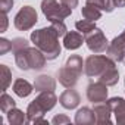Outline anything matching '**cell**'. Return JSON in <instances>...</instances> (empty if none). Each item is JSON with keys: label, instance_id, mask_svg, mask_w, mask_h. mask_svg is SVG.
<instances>
[{"label": "cell", "instance_id": "cell-1", "mask_svg": "<svg viewBox=\"0 0 125 125\" xmlns=\"http://www.w3.org/2000/svg\"><path fill=\"white\" fill-rule=\"evenodd\" d=\"M59 34L56 32V30L53 28V25L50 24V27L46 28H40L31 32V43L38 47L47 57V60H54L60 56L62 52V46L59 43Z\"/></svg>", "mask_w": 125, "mask_h": 125}, {"label": "cell", "instance_id": "cell-2", "mask_svg": "<svg viewBox=\"0 0 125 125\" xmlns=\"http://www.w3.org/2000/svg\"><path fill=\"white\" fill-rule=\"evenodd\" d=\"M84 63L85 60H83L80 54H71L66 59L65 65L57 71L59 84H62L65 88H74L84 71Z\"/></svg>", "mask_w": 125, "mask_h": 125}, {"label": "cell", "instance_id": "cell-3", "mask_svg": "<svg viewBox=\"0 0 125 125\" xmlns=\"http://www.w3.org/2000/svg\"><path fill=\"white\" fill-rule=\"evenodd\" d=\"M15 56V63L21 71H40L46 66L47 63V57L46 54L38 49V47H25L16 53H13Z\"/></svg>", "mask_w": 125, "mask_h": 125}, {"label": "cell", "instance_id": "cell-4", "mask_svg": "<svg viewBox=\"0 0 125 125\" xmlns=\"http://www.w3.org/2000/svg\"><path fill=\"white\" fill-rule=\"evenodd\" d=\"M57 103V97L54 91H41L27 107V116L28 122L32 124L35 119L43 118L46 112L52 110Z\"/></svg>", "mask_w": 125, "mask_h": 125}, {"label": "cell", "instance_id": "cell-5", "mask_svg": "<svg viewBox=\"0 0 125 125\" xmlns=\"http://www.w3.org/2000/svg\"><path fill=\"white\" fill-rule=\"evenodd\" d=\"M112 66H116V62L109 57L107 54H100V53H94L90 54L85 59V63H84V74L88 78H100L107 69H110Z\"/></svg>", "mask_w": 125, "mask_h": 125}, {"label": "cell", "instance_id": "cell-6", "mask_svg": "<svg viewBox=\"0 0 125 125\" xmlns=\"http://www.w3.org/2000/svg\"><path fill=\"white\" fill-rule=\"evenodd\" d=\"M41 12L50 22L65 21L68 16L72 15V9L59 3L57 0H41Z\"/></svg>", "mask_w": 125, "mask_h": 125}, {"label": "cell", "instance_id": "cell-7", "mask_svg": "<svg viewBox=\"0 0 125 125\" xmlns=\"http://www.w3.org/2000/svg\"><path fill=\"white\" fill-rule=\"evenodd\" d=\"M38 21L37 12L32 6H22L13 18V25L19 31H30Z\"/></svg>", "mask_w": 125, "mask_h": 125}, {"label": "cell", "instance_id": "cell-8", "mask_svg": "<svg viewBox=\"0 0 125 125\" xmlns=\"http://www.w3.org/2000/svg\"><path fill=\"white\" fill-rule=\"evenodd\" d=\"M84 38H85V44H87L88 50L93 53H103L109 47V41L100 28L93 30L90 34L84 35Z\"/></svg>", "mask_w": 125, "mask_h": 125}, {"label": "cell", "instance_id": "cell-9", "mask_svg": "<svg viewBox=\"0 0 125 125\" xmlns=\"http://www.w3.org/2000/svg\"><path fill=\"white\" fill-rule=\"evenodd\" d=\"M85 93H87L88 102H91L93 104L107 100V85L103 84L102 81H96V83L88 84Z\"/></svg>", "mask_w": 125, "mask_h": 125}, {"label": "cell", "instance_id": "cell-10", "mask_svg": "<svg viewBox=\"0 0 125 125\" xmlns=\"http://www.w3.org/2000/svg\"><path fill=\"white\" fill-rule=\"evenodd\" d=\"M124 52H125V30L109 43V47L106 50V54L109 57H112L115 62H122Z\"/></svg>", "mask_w": 125, "mask_h": 125}, {"label": "cell", "instance_id": "cell-11", "mask_svg": "<svg viewBox=\"0 0 125 125\" xmlns=\"http://www.w3.org/2000/svg\"><path fill=\"white\" fill-rule=\"evenodd\" d=\"M80 102H81V97H80L78 91L74 90V88H68V90H65L63 93L60 94V97H59V103H60V106H62V107H65V109H68V110L77 109V107L80 106Z\"/></svg>", "mask_w": 125, "mask_h": 125}, {"label": "cell", "instance_id": "cell-12", "mask_svg": "<svg viewBox=\"0 0 125 125\" xmlns=\"http://www.w3.org/2000/svg\"><path fill=\"white\" fill-rule=\"evenodd\" d=\"M106 102L110 106L112 113L115 115L116 124L125 125V99H122V97H112V99H107Z\"/></svg>", "mask_w": 125, "mask_h": 125}, {"label": "cell", "instance_id": "cell-13", "mask_svg": "<svg viewBox=\"0 0 125 125\" xmlns=\"http://www.w3.org/2000/svg\"><path fill=\"white\" fill-rule=\"evenodd\" d=\"M63 47L66 50H77L83 46V43H85L84 35L77 30V31H68L63 35Z\"/></svg>", "mask_w": 125, "mask_h": 125}, {"label": "cell", "instance_id": "cell-14", "mask_svg": "<svg viewBox=\"0 0 125 125\" xmlns=\"http://www.w3.org/2000/svg\"><path fill=\"white\" fill-rule=\"evenodd\" d=\"M94 115H96V124L99 125H104V124H110V115H112V110H110V106L107 104V102H102V103H96L94 107Z\"/></svg>", "mask_w": 125, "mask_h": 125}, {"label": "cell", "instance_id": "cell-15", "mask_svg": "<svg viewBox=\"0 0 125 125\" xmlns=\"http://www.w3.org/2000/svg\"><path fill=\"white\" fill-rule=\"evenodd\" d=\"M34 90L41 93V91H54L56 90V80L52 77V75H47V74H43V75H38L35 80H34Z\"/></svg>", "mask_w": 125, "mask_h": 125}, {"label": "cell", "instance_id": "cell-16", "mask_svg": "<svg viewBox=\"0 0 125 125\" xmlns=\"http://www.w3.org/2000/svg\"><path fill=\"white\" fill-rule=\"evenodd\" d=\"M75 124L77 125H93L96 124V115H94V110L87 107V106H83L77 110L75 113Z\"/></svg>", "mask_w": 125, "mask_h": 125}, {"label": "cell", "instance_id": "cell-17", "mask_svg": "<svg viewBox=\"0 0 125 125\" xmlns=\"http://www.w3.org/2000/svg\"><path fill=\"white\" fill-rule=\"evenodd\" d=\"M12 90H13V93H15L18 97L24 99V97H28V96L34 91V85H31V84H30L27 80H24V78H16L15 83H13V85H12Z\"/></svg>", "mask_w": 125, "mask_h": 125}, {"label": "cell", "instance_id": "cell-18", "mask_svg": "<svg viewBox=\"0 0 125 125\" xmlns=\"http://www.w3.org/2000/svg\"><path fill=\"white\" fill-rule=\"evenodd\" d=\"M6 116H8V122L10 125H25V124H30L27 112H22L18 107H13L12 110H9L6 113Z\"/></svg>", "mask_w": 125, "mask_h": 125}, {"label": "cell", "instance_id": "cell-19", "mask_svg": "<svg viewBox=\"0 0 125 125\" xmlns=\"http://www.w3.org/2000/svg\"><path fill=\"white\" fill-rule=\"evenodd\" d=\"M81 15H83L84 19L96 22V21H99V19L102 18V10H100L99 8H96L94 5L85 3V6L81 8Z\"/></svg>", "mask_w": 125, "mask_h": 125}, {"label": "cell", "instance_id": "cell-20", "mask_svg": "<svg viewBox=\"0 0 125 125\" xmlns=\"http://www.w3.org/2000/svg\"><path fill=\"white\" fill-rule=\"evenodd\" d=\"M118 80H119V71L116 66H112L110 69H107L97 81H102L103 84H106L107 87H113L118 84Z\"/></svg>", "mask_w": 125, "mask_h": 125}, {"label": "cell", "instance_id": "cell-21", "mask_svg": "<svg viewBox=\"0 0 125 125\" xmlns=\"http://www.w3.org/2000/svg\"><path fill=\"white\" fill-rule=\"evenodd\" d=\"M85 3L94 5L96 8H99L102 12H106V13L113 12V9L116 8L113 0H85Z\"/></svg>", "mask_w": 125, "mask_h": 125}, {"label": "cell", "instance_id": "cell-22", "mask_svg": "<svg viewBox=\"0 0 125 125\" xmlns=\"http://www.w3.org/2000/svg\"><path fill=\"white\" fill-rule=\"evenodd\" d=\"M13 107H16V102L6 91H2V96H0V109H2V112L3 113H8Z\"/></svg>", "mask_w": 125, "mask_h": 125}, {"label": "cell", "instance_id": "cell-23", "mask_svg": "<svg viewBox=\"0 0 125 125\" xmlns=\"http://www.w3.org/2000/svg\"><path fill=\"white\" fill-rule=\"evenodd\" d=\"M75 28H77L83 35H87V34H90L93 30H96L97 27H96V22H93V21L81 19V21H77V22H75Z\"/></svg>", "mask_w": 125, "mask_h": 125}, {"label": "cell", "instance_id": "cell-24", "mask_svg": "<svg viewBox=\"0 0 125 125\" xmlns=\"http://www.w3.org/2000/svg\"><path fill=\"white\" fill-rule=\"evenodd\" d=\"M0 71H2V91H6L12 84V71L8 68V65H0Z\"/></svg>", "mask_w": 125, "mask_h": 125}, {"label": "cell", "instance_id": "cell-25", "mask_svg": "<svg viewBox=\"0 0 125 125\" xmlns=\"http://www.w3.org/2000/svg\"><path fill=\"white\" fill-rule=\"evenodd\" d=\"M25 47H30V43H28L27 38L16 37V38L12 40V53H16V52H19V50H22Z\"/></svg>", "mask_w": 125, "mask_h": 125}, {"label": "cell", "instance_id": "cell-26", "mask_svg": "<svg viewBox=\"0 0 125 125\" xmlns=\"http://www.w3.org/2000/svg\"><path fill=\"white\" fill-rule=\"evenodd\" d=\"M52 124L53 125H68V124H71V119L66 115H56V116H53Z\"/></svg>", "mask_w": 125, "mask_h": 125}, {"label": "cell", "instance_id": "cell-27", "mask_svg": "<svg viewBox=\"0 0 125 125\" xmlns=\"http://www.w3.org/2000/svg\"><path fill=\"white\" fill-rule=\"evenodd\" d=\"M9 50H12V41L2 37L0 38V54H6Z\"/></svg>", "mask_w": 125, "mask_h": 125}, {"label": "cell", "instance_id": "cell-28", "mask_svg": "<svg viewBox=\"0 0 125 125\" xmlns=\"http://www.w3.org/2000/svg\"><path fill=\"white\" fill-rule=\"evenodd\" d=\"M13 8V0H0V12L9 13Z\"/></svg>", "mask_w": 125, "mask_h": 125}, {"label": "cell", "instance_id": "cell-29", "mask_svg": "<svg viewBox=\"0 0 125 125\" xmlns=\"http://www.w3.org/2000/svg\"><path fill=\"white\" fill-rule=\"evenodd\" d=\"M60 3L65 5L66 8H71V9L74 10V8L78 6V0H60Z\"/></svg>", "mask_w": 125, "mask_h": 125}, {"label": "cell", "instance_id": "cell-30", "mask_svg": "<svg viewBox=\"0 0 125 125\" xmlns=\"http://www.w3.org/2000/svg\"><path fill=\"white\" fill-rule=\"evenodd\" d=\"M2 22H3V25H2V31L0 32H5V31H8V24H9L8 13H2Z\"/></svg>", "mask_w": 125, "mask_h": 125}, {"label": "cell", "instance_id": "cell-31", "mask_svg": "<svg viewBox=\"0 0 125 125\" xmlns=\"http://www.w3.org/2000/svg\"><path fill=\"white\" fill-rule=\"evenodd\" d=\"M116 8H125V0H113Z\"/></svg>", "mask_w": 125, "mask_h": 125}, {"label": "cell", "instance_id": "cell-32", "mask_svg": "<svg viewBox=\"0 0 125 125\" xmlns=\"http://www.w3.org/2000/svg\"><path fill=\"white\" fill-rule=\"evenodd\" d=\"M122 63L125 65V52H124V56H122Z\"/></svg>", "mask_w": 125, "mask_h": 125}]
</instances>
